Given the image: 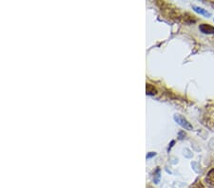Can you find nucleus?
<instances>
[{
	"instance_id": "4",
	"label": "nucleus",
	"mask_w": 214,
	"mask_h": 188,
	"mask_svg": "<svg viewBox=\"0 0 214 188\" xmlns=\"http://www.w3.org/2000/svg\"><path fill=\"white\" fill-rule=\"evenodd\" d=\"M146 91H147V94L148 95H155L157 93V90L154 86L151 84H147L146 86Z\"/></svg>"
},
{
	"instance_id": "3",
	"label": "nucleus",
	"mask_w": 214,
	"mask_h": 188,
	"mask_svg": "<svg viewBox=\"0 0 214 188\" xmlns=\"http://www.w3.org/2000/svg\"><path fill=\"white\" fill-rule=\"evenodd\" d=\"M192 9H193V11L199 14H201V15L203 16H206V17H209L211 16V13L209 12H208L206 9H203L201 8V7H197V6H192Z\"/></svg>"
},
{
	"instance_id": "1",
	"label": "nucleus",
	"mask_w": 214,
	"mask_h": 188,
	"mask_svg": "<svg viewBox=\"0 0 214 188\" xmlns=\"http://www.w3.org/2000/svg\"><path fill=\"white\" fill-rule=\"evenodd\" d=\"M173 119H174V121L177 123L178 125L181 126L185 130H192V129H193V126H192V125L185 117H183L182 115L176 114V115H174Z\"/></svg>"
},
{
	"instance_id": "7",
	"label": "nucleus",
	"mask_w": 214,
	"mask_h": 188,
	"mask_svg": "<svg viewBox=\"0 0 214 188\" xmlns=\"http://www.w3.org/2000/svg\"><path fill=\"white\" fill-rule=\"evenodd\" d=\"M213 20H214V19H213Z\"/></svg>"
},
{
	"instance_id": "5",
	"label": "nucleus",
	"mask_w": 214,
	"mask_h": 188,
	"mask_svg": "<svg viewBox=\"0 0 214 188\" xmlns=\"http://www.w3.org/2000/svg\"><path fill=\"white\" fill-rule=\"evenodd\" d=\"M206 180H208V182L211 184H214V169H211L209 174H208V177H206Z\"/></svg>"
},
{
	"instance_id": "6",
	"label": "nucleus",
	"mask_w": 214,
	"mask_h": 188,
	"mask_svg": "<svg viewBox=\"0 0 214 188\" xmlns=\"http://www.w3.org/2000/svg\"><path fill=\"white\" fill-rule=\"evenodd\" d=\"M155 155H156L155 152H149V153L147 155V159H149V158H151V157H153V156H155Z\"/></svg>"
},
{
	"instance_id": "2",
	"label": "nucleus",
	"mask_w": 214,
	"mask_h": 188,
	"mask_svg": "<svg viewBox=\"0 0 214 188\" xmlns=\"http://www.w3.org/2000/svg\"><path fill=\"white\" fill-rule=\"evenodd\" d=\"M200 32H202L205 34H213L214 33V27L208 25V24H201L199 26Z\"/></svg>"
}]
</instances>
